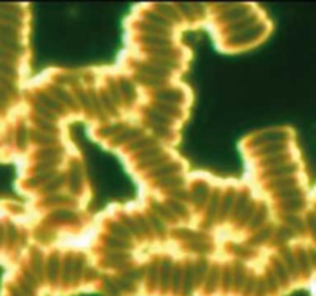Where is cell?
Listing matches in <instances>:
<instances>
[{
	"label": "cell",
	"instance_id": "15",
	"mask_svg": "<svg viewBox=\"0 0 316 296\" xmlns=\"http://www.w3.org/2000/svg\"><path fill=\"white\" fill-rule=\"evenodd\" d=\"M302 196L301 198H291V199H285V201H282V208L285 210V211H288L290 214H293V213H296L301 207H302Z\"/></svg>",
	"mask_w": 316,
	"mask_h": 296
},
{
	"label": "cell",
	"instance_id": "16",
	"mask_svg": "<svg viewBox=\"0 0 316 296\" xmlns=\"http://www.w3.org/2000/svg\"><path fill=\"white\" fill-rule=\"evenodd\" d=\"M207 196H208V190H207V185H204V184L196 185L193 190V194H191V198L196 204H204L208 199Z\"/></svg>",
	"mask_w": 316,
	"mask_h": 296
},
{
	"label": "cell",
	"instance_id": "2",
	"mask_svg": "<svg viewBox=\"0 0 316 296\" xmlns=\"http://www.w3.org/2000/svg\"><path fill=\"white\" fill-rule=\"evenodd\" d=\"M139 42L145 48H170L171 47V39L170 37H162V36L142 34Z\"/></svg>",
	"mask_w": 316,
	"mask_h": 296
},
{
	"label": "cell",
	"instance_id": "25",
	"mask_svg": "<svg viewBox=\"0 0 316 296\" xmlns=\"http://www.w3.org/2000/svg\"><path fill=\"white\" fill-rule=\"evenodd\" d=\"M218 282H219V271L218 268H213L210 273H207V288L213 291L218 287Z\"/></svg>",
	"mask_w": 316,
	"mask_h": 296
},
{
	"label": "cell",
	"instance_id": "18",
	"mask_svg": "<svg viewBox=\"0 0 316 296\" xmlns=\"http://www.w3.org/2000/svg\"><path fill=\"white\" fill-rule=\"evenodd\" d=\"M107 244H108V247H110L111 250H114V251H125V250L128 248V242H127V241H122V239L114 238V236H110V238L107 239Z\"/></svg>",
	"mask_w": 316,
	"mask_h": 296
},
{
	"label": "cell",
	"instance_id": "17",
	"mask_svg": "<svg viewBox=\"0 0 316 296\" xmlns=\"http://www.w3.org/2000/svg\"><path fill=\"white\" fill-rule=\"evenodd\" d=\"M119 93H121V96L124 97V99H127V101H134V87L130 84V82H127V81H122L121 84H119Z\"/></svg>",
	"mask_w": 316,
	"mask_h": 296
},
{
	"label": "cell",
	"instance_id": "10",
	"mask_svg": "<svg viewBox=\"0 0 316 296\" xmlns=\"http://www.w3.org/2000/svg\"><path fill=\"white\" fill-rule=\"evenodd\" d=\"M271 271H273V274L276 276L279 285L288 282L290 274H288V271H287V268H285V265H284V262H282L281 259H276V261L273 262V268H271Z\"/></svg>",
	"mask_w": 316,
	"mask_h": 296
},
{
	"label": "cell",
	"instance_id": "12",
	"mask_svg": "<svg viewBox=\"0 0 316 296\" xmlns=\"http://www.w3.org/2000/svg\"><path fill=\"white\" fill-rule=\"evenodd\" d=\"M182 279H184V268L174 267L171 273V282H170V287L173 288L174 293L182 291Z\"/></svg>",
	"mask_w": 316,
	"mask_h": 296
},
{
	"label": "cell",
	"instance_id": "26",
	"mask_svg": "<svg viewBox=\"0 0 316 296\" xmlns=\"http://www.w3.org/2000/svg\"><path fill=\"white\" fill-rule=\"evenodd\" d=\"M233 205H234V198H233V194H227L225 199H224V202H222V208H221L219 216H221V218H225V216L231 211Z\"/></svg>",
	"mask_w": 316,
	"mask_h": 296
},
{
	"label": "cell",
	"instance_id": "27",
	"mask_svg": "<svg viewBox=\"0 0 316 296\" xmlns=\"http://www.w3.org/2000/svg\"><path fill=\"white\" fill-rule=\"evenodd\" d=\"M82 184V174L79 173V170H71L70 171V187L73 190H79Z\"/></svg>",
	"mask_w": 316,
	"mask_h": 296
},
{
	"label": "cell",
	"instance_id": "7",
	"mask_svg": "<svg viewBox=\"0 0 316 296\" xmlns=\"http://www.w3.org/2000/svg\"><path fill=\"white\" fill-rule=\"evenodd\" d=\"M284 139H285V134L281 133V131H267V133L258 136L254 139V142L261 144V145H268V144H278Z\"/></svg>",
	"mask_w": 316,
	"mask_h": 296
},
{
	"label": "cell",
	"instance_id": "29",
	"mask_svg": "<svg viewBox=\"0 0 316 296\" xmlns=\"http://www.w3.org/2000/svg\"><path fill=\"white\" fill-rule=\"evenodd\" d=\"M264 219H265V208L256 210V214H254V218L251 219V227H259Z\"/></svg>",
	"mask_w": 316,
	"mask_h": 296
},
{
	"label": "cell",
	"instance_id": "28",
	"mask_svg": "<svg viewBox=\"0 0 316 296\" xmlns=\"http://www.w3.org/2000/svg\"><path fill=\"white\" fill-rule=\"evenodd\" d=\"M222 282H224V290L225 291H228L233 287V268H227L225 270Z\"/></svg>",
	"mask_w": 316,
	"mask_h": 296
},
{
	"label": "cell",
	"instance_id": "19",
	"mask_svg": "<svg viewBox=\"0 0 316 296\" xmlns=\"http://www.w3.org/2000/svg\"><path fill=\"white\" fill-rule=\"evenodd\" d=\"M167 207L171 210V213L174 214V218H176V216H182V218L187 216V208H185V205H184L182 202L176 201V199H174V201H170Z\"/></svg>",
	"mask_w": 316,
	"mask_h": 296
},
{
	"label": "cell",
	"instance_id": "23",
	"mask_svg": "<svg viewBox=\"0 0 316 296\" xmlns=\"http://www.w3.org/2000/svg\"><path fill=\"white\" fill-rule=\"evenodd\" d=\"M36 111H37L39 117H44V119H48V121H54V119L57 117V114H56V113H53L50 108H47V107H45V105H42L41 102H37V104H36Z\"/></svg>",
	"mask_w": 316,
	"mask_h": 296
},
{
	"label": "cell",
	"instance_id": "24",
	"mask_svg": "<svg viewBox=\"0 0 316 296\" xmlns=\"http://www.w3.org/2000/svg\"><path fill=\"white\" fill-rule=\"evenodd\" d=\"M37 125L41 128V131L44 133H48V134H53L56 131V125L53 124V121H48V119H44V117H37Z\"/></svg>",
	"mask_w": 316,
	"mask_h": 296
},
{
	"label": "cell",
	"instance_id": "1",
	"mask_svg": "<svg viewBox=\"0 0 316 296\" xmlns=\"http://www.w3.org/2000/svg\"><path fill=\"white\" fill-rule=\"evenodd\" d=\"M156 99H157L156 102L159 104H168V105L179 107V104L182 102V94L176 88H164L156 93Z\"/></svg>",
	"mask_w": 316,
	"mask_h": 296
},
{
	"label": "cell",
	"instance_id": "5",
	"mask_svg": "<svg viewBox=\"0 0 316 296\" xmlns=\"http://www.w3.org/2000/svg\"><path fill=\"white\" fill-rule=\"evenodd\" d=\"M151 173H153V177L157 181V179H162V177H167V176L177 174L179 173V165L176 162H165L161 167L151 170Z\"/></svg>",
	"mask_w": 316,
	"mask_h": 296
},
{
	"label": "cell",
	"instance_id": "14",
	"mask_svg": "<svg viewBox=\"0 0 316 296\" xmlns=\"http://www.w3.org/2000/svg\"><path fill=\"white\" fill-rule=\"evenodd\" d=\"M156 184L159 187H168V188H179L181 184H182V179L181 176L177 174H173V176H167V177H162V179H157Z\"/></svg>",
	"mask_w": 316,
	"mask_h": 296
},
{
	"label": "cell",
	"instance_id": "13",
	"mask_svg": "<svg viewBox=\"0 0 316 296\" xmlns=\"http://www.w3.org/2000/svg\"><path fill=\"white\" fill-rule=\"evenodd\" d=\"M111 236H114V238H119V239H122V241H127V242H130V239L133 238L131 236V233L128 231V228L122 224V222H117V224H113L111 225Z\"/></svg>",
	"mask_w": 316,
	"mask_h": 296
},
{
	"label": "cell",
	"instance_id": "6",
	"mask_svg": "<svg viewBox=\"0 0 316 296\" xmlns=\"http://www.w3.org/2000/svg\"><path fill=\"white\" fill-rule=\"evenodd\" d=\"M293 171H294V165L287 162V164H282V165H278V167L268 168L265 173H267V176H268V177L278 179V177H285V176H290Z\"/></svg>",
	"mask_w": 316,
	"mask_h": 296
},
{
	"label": "cell",
	"instance_id": "22",
	"mask_svg": "<svg viewBox=\"0 0 316 296\" xmlns=\"http://www.w3.org/2000/svg\"><path fill=\"white\" fill-rule=\"evenodd\" d=\"M33 141H36L37 144H41V145H51L53 142H54V137L51 136V134H48V133H44V131H36V133H33Z\"/></svg>",
	"mask_w": 316,
	"mask_h": 296
},
{
	"label": "cell",
	"instance_id": "21",
	"mask_svg": "<svg viewBox=\"0 0 316 296\" xmlns=\"http://www.w3.org/2000/svg\"><path fill=\"white\" fill-rule=\"evenodd\" d=\"M141 84L147 85V87H161L165 81L164 79H159V77H153V76H147V74H137Z\"/></svg>",
	"mask_w": 316,
	"mask_h": 296
},
{
	"label": "cell",
	"instance_id": "8",
	"mask_svg": "<svg viewBox=\"0 0 316 296\" xmlns=\"http://www.w3.org/2000/svg\"><path fill=\"white\" fill-rule=\"evenodd\" d=\"M61 273V261L57 256H51L47 261V278L50 282H56Z\"/></svg>",
	"mask_w": 316,
	"mask_h": 296
},
{
	"label": "cell",
	"instance_id": "20",
	"mask_svg": "<svg viewBox=\"0 0 316 296\" xmlns=\"http://www.w3.org/2000/svg\"><path fill=\"white\" fill-rule=\"evenodd\" d=\"M53 218L59 222H70L71 219H74V213L68 208H59L54 211Z\"/></svg>",
	"mask_w": 316,
	"mask_h": 296
},
{
	"label": "cell",
	"instance_id": "9",
	"mask_svg": "<svg viewBox=\"0 0 316 296\" xmlns=\"http://www.w3.org/2000/svg\"><path fill=\"white\" fill-rule=\"evenodd\" d=\"M157 11H159V13H161L165 19H168L171 24L179 22V19H181V14H179L177 8H176V7H173V5H168V4H161V5H157Z\"/></svg>",
	"mask_w": 316,
	"mask_h": 296
},
{
	"label": "cell",
	"instance_id": "4",
	"mask_svg": "<svg viewBox=\"0 0 316 296\" xmlns=\"http://www.w3.org/2000/svg\"><path fill=\"white\" fill-rule=\"evenodd\" d=\"M141 31L144 34H151V36H162V37H170L171 34V30L170 28H165V27H161V25H156V24H150L147 21H144L141 24Z\"/></svg>",
	"mask_w": 316,
	"mask_h": 296
},
{
	"label": "cell",
	"instance_id": "31",
	"mask_svg": "<svg viewBox=\"0 0 316 296\" xmlns=\"http://www.w3.org/2000/svg\"><path fill=\"white\" fill-rule=\"evenodd\" d=\"M151 225L154 227V230L157 231V233H162L164 231V224H162V219L159 218V216H151Z\"/></svg>",
	"mask_w": 316,
	"mask_h": 296
},
{
	"label": "cell",
	"instance_id": "11",
	"mask_svg": "<svg viewBox=\"0 0 316 296\" xmlns=\"http://www.w3.org/2000/svg\"><path fill=\"white\" fill-rule=\"evenodd\" d=\"M145 21L150 22V24H156V25L170 28V30H171V27H173V24H171L168 19H165L159 11H148V13L145 14Z\"/></svg>",
	"mask_w": 316,
	"mask_h": 296
},
{
	"label": "cell",
	"instance_id": "30",
	"mask_svg": "<svg viewBox=\"0 0 316 296\" xmlns=\"http://www.w3.org/2000/svg\"><path fill=\"white\" fill-rule=\"evenodd\" d=\"M293 236H294V233H293L288 227H282V228L278 231V239H279V241H282V242H284V241L291 239Z\"/></svg>",
	"mask_w": 316,
	"mask_h": 296
},
{
	"label": "cell",
	"instance_id": "32",
	"mask_svg": "<svg viewBox=\"0 0 316 296\" xmlns=\"http://www.w3.org/2000/svg\"><path fill=\"white\" fill-rule=\"evenodd\" d=\"M268 236H270V230H268V228H265L264 231L258 233V234L253 238V242H254V244H261V242H264Z\"/></svg>",
	"mask_w": 316,
	"mask_h": 296
},
{
	"label": "cell",
	"instance_id": "3",
	"mask_svg": "<svg viewBox=\"0 0 316 296\" xmlns=\"http://www.w3.org/2000/svg\"><path fill=\"white\" fill-rule=\"evenodd\" d=\"M171 273H173V264L170 259H165L159 267V279H161V290L162 291H167L170 288Z\"/></svg>",
	"mask_w": 316,
	"mask_h": 296
}]
</instances>
